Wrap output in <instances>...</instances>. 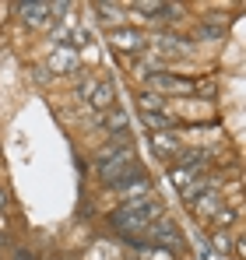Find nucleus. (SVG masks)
Wrapping results in <instances>:
<instances>
[{
	"mask_svg": "<svg viewBox=\"0 0 246 260\" xmlns=\"http://www.w3.org/2000/svg\"><path fill=\"white\" fill-rule=\"evenodd\" d=\"M165 211H162V204L155 201V197H144V201H134V204H123V208H116L113 211V229L120 232V236H127L134 246L141 243V236L148 232V225L151 221H159Z\"/></svg>",
	"mask_w": 246,
	"mask_h": 260,
	"instance_id": "f257e3e1",
	"label": "nucleus"
},
{
	"mask_svg": "<svg viewBox=\"0 0 246 260\" xmlns=\"http://www.w3.org/2000/svg\"><path fill=\"white\" fill-rule=\"evenodd\" d=\"M95 169H99V179L106 186H120L123 179H130L134 173H141L137 166V155L130 144H116V148H102L95 155Z\"/></svg>",
	"mask_w": 246,
	"mask_h": 260,
	"instance_id": "f03ea898",
	"label": "nucleus"
},
{
	"mask_svg": "<svg viewBox=\"0 0 246 260\" xmlns=\"http://www.w3.org/2000/svg\"><path fill=\"white\" fill-rule=\"evenodd\" d=\"M109 46L116 49V53H141L144 49V36L137 32V28H130V25H116L113 32H109Z\"/></svg>",
	"mask_w": 246,
	"mask_h": 260,
	"instance_id": "7ed1b4c3",
	"label": "nucleus"
},
{
	"mask_svg": "<svg viewBox=\"0 0 246 260\" xmlns=\"http://www.w3.org/2000/svg\"><path fill=\"white\" fill-rule=\"evenodd\" d=\"M148 91H159V95H190L194 91V81H187V78H176V74H151L148 78Z\"/></svg>",
	"mask_w": 246,
	"mask_h": 260,
	"instance_id": "20e7f679",
	"label": "nucleus"
},
{
	"mask_svg": "<svg viewBox=\"0 0 246 260\" xmlns=\"http://www.w3.org/2000/svg\"><path fill=\"white\" fill-rule=\"evenodd\" d=\"M116 193L123 197V204H134V201H144V197H151V183H148V176L144 169L141 173H134L130 179H123L120 186H113Z\"/></svg>",
	"mask_w": 246,
	"mask_h": 260,
	"instance_id": "39448f33",
	"label": "nucleus"
},
{
	"mask_svg": "<svg viewBox=\"0 0 246 260\" xmlns=\"http://www.w3.org/2000/svg\"><path fill=\"white\" fill-rule=\"evenodd\" d=\"M78 63H81L78 49H71L67 43H60L53 53H49V67H53V74H71V71H78Z\"/></svg>",
	"mask_w": 246,
	"mask_h": 260,
	"instance_id": "423d86ee",
	"label": "nucleus"
},
{
	"mask_svg": "<svg viewBox=\"0 0 246 260\" xmlns=\"http://www.w3.org/2000/svg\"><path fill=\"white\" fill-rule=\"evenodd\" d=\"M18 14H21L25 25L42 28V25H49V18H53V4H36V0H28V4H18Z\"/></svg>",
	"mask_w": 246,
	"mask_h": 260,
	"instance_id": "0eeeda50",
	"label": "nucleus"
},
{
	"mask_svg": "<svg viewBox=\"0 0 246 260\" xmlns=\"http://www.w3.org/2000/svg\"><path fill=\"white\" fill-rule=\"evenodd\" d=\"M151 144H155V151L165 158V151L169 155H179L183 151V141H179V134L176 130H151Z\"/></svg>",
	"mask_w": 246,
	"mask_h": 260,
	"instance_id": "6e6552de",
	"label": "nucleus"
},
{
	"mask_svg": "<svg viewBox=\"0 0 246 260\" xmlns=\"http://www.w3.org/2000/svg\"><path fill=\"white\" fill-rule=\"evenodd\" d=\"M88 102H91L95 109H102V113H106V109H113V106H116V88L109 85V81H99Z\"/></svg>",
	"mask_w": 246,
	"mask_h": 260,
	"instance_id": "1a4fd4ad",
	"label": "nucleus"
},
{
	"mask_svg": "<svg viewBox=\"0 0 246 260\" xmlns=\"http://www.w3.org/2000/svg\"><path fill=\"white\" fill-rule=\"evenodd\" d=\"M190 208H194L201 218H214V211L222 208V197H218V193H214V186H211V190H204V193H201Z\"/></svg>",
	"mask_w": 246,
	"mask_h": 260,
	"instance_id": "9d476101",
	"label": "nucleus"
},
{
	"mask_svg": "<svg viewBox=\"0 0 246 260\" xmlns=\"http://www.w3.org/2000/svg\"><path fill=\"white\" fill-rule=\"evenodd\" d=\"M204 190H211V176H204V173H201L197 179H194V183H187V186L179 190V197H183L187 204H194V201H197V197H201Z\"/></svg>",
	"mask_w": 246,
	"mask_h": 260,
	"instance_id": "9b49d317",
	"label": "nucleus"
},
{
	"mask_svg": "<svg viewBox=\"0 0 246 260\" xmlns=\"http://www.w3.org/2000/svg\"><path fill=\"white\" fill-rule=\"evenodd\" d=\"M137 257H141V260H176V250H165V246L141 243V246H137Z\"/></svg>",
	"mask_w": 246,
	"mask_h": 260,
	"instance_id": "f8f14e48",
	"label": "nucleus"
},
{
	"mask_svg": "<svg viewBox=\"0 0 246 260\" xmlns=\"http://www.w3.org/2000/svg\"><path fill=\"white\" fill-rule=\"evenodd\" d=\"M137 102H141L144 113H165V99L159 95V91H148V88H144V91L137 95Z\"/></svg>",
	"mask_w": 246,
	"mask_h": 260,
	"instance_id": "ddd939ff",
	"label": "nucleus"
},
{
	"mask_svg": "<svg viewBox=\"0 0 246 260\" xmlns=\"http://www.w3.org/2000/svg\"><path fill=\"white\" fill-rule=\"evenodd\" d=\"M106 130H113V134H123L127 130V113H123L120 106H113V109H106Z\"/></svg>",
	"mask_w": 246,
	"mask_h": 260,
	"instance_id": "4468645a",
	"label": "nucleus"
},
{
	"mask_svg": "<svg viewBox=\"0 0 246 260\" xmlns=\"http://www.w3.org/2000/svg\"><path fill=\"white\" fill-rule=\"evenodd\" d=\"M197 169H190V166H176V169H172V173H169V179H172V186H176V190H183V186H187V183H194V179H197Z\"/></svg>",
	"mask_w": 246,
	"mask_h": 260,
	"instance_id": "2eb2a0df",
	"label": "nucleus"
},
{
	"mask_svg": "<svg viewBox=\"0 0 246 260\" xmlns=\"http://www.w3.org/2000/svg\"><path fill=\"white\" fill-rule=\"evenodd\" d=\"M130 11H141L144 18H162V4H151V0H137L130 4Z\"/></svg>",
	"mask_w": 246,
	"mask_h": 260,
	"instance_id": "dca6fc26",
	"label": "nucleus"
},
{
	"mask_svg": "<svg viewBox=\"0 0 246 260\" xmlns=\"http://www.w3.org/2000/svg\"><path fill=\"white\" fill-rule=\"evenodd\" d=\"M95 11L102 14V21H120V4H95Z\"/></svg>",
	"mask_w": 246,
	"mask_h": 260,
	"instance_id": "f3484780",
	"label": "nucleus"
},
{
	"mask_svg": "<svg viewBox=\"0 0 246 260\" xmlns=\"http://www.w3.org/2000/svg\"><path fill=\"white\" fill-rule=\"evenodd\" d=\"M232 221H236V211H229V208H218V211H214V225H218L222 232H225V225H232Z\"/></svg>",
	"mask_w": 246,
	"mask_h": 260,
	"instance_id": "a211bd4d",
	"label": "nucleus"
},
{
	"mask_svg": "<svg viewBox=\"0 0 246 260\" xmlns=\"http://www.w3.org/2000/svg\"><path fill=\"white\" fill-rule=\"evenodd\" d=\"M229 239H232V236H225V232H214V236H211V243H214V250H222V253H225V250L232 246Z\"/></svg>",
	"mask_w": 246,
	"mask_h": 260,
	"instance_id": "6ab92c4d",
	"label": "nucleus"
},
{
	"mask_svg": "<svg viewBox=\"0 0 246 260\" xmlns=\"http://www.w3.org/2000/svg\"><path fill=\"white\" fill-rule=\"evenodd\" d=\"M95 85H99V81H95V78H88V81H84V85L78 88V95H81V99H91V91H95Z\"/></svg>",
	"mask_w": 246,
	"mask_h": 260,
	"instance_id": "aec40b11",
	"label": "nucleus"
},
{
	"mask_svg": "<svg viewBox=\"0 0 246 260\" xmlns=\"http://www.w3.org/2000/svg\"><path fill=\"white\" fill-rule=\"evenodd\" d=\"M7 201H11V197H7V190H4V186H0V211H4V208H7Z\"/></svg>",
	"mask_w": 246,
	"mask_h": 260,
	"instance_id": "412c9836",
	"label": "nucleus"
}]
</instances>
